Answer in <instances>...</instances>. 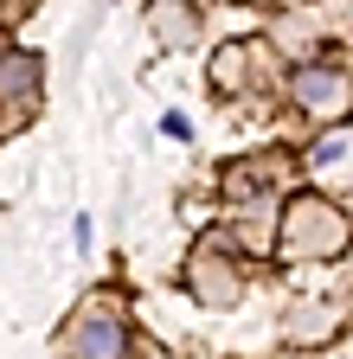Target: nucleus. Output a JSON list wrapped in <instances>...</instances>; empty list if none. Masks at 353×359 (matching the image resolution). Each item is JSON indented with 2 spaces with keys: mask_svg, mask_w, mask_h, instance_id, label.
Masks as SVG:
<instances>
[{
  "mask_svg": "<svg viewBox=\"0 0 353 359\" xmlns=\"http://www.w3.org/2000/svg\"><path fill=\"white\" fill-rule=\"evenodd\" d=\"M347 244V218L328 199H295L283 212V250L289 257H334Z\"/></svg>",
  "mask_w": 353,
  "mask_h": 359,
  "instance_id": "obj_1",
  "label": "nucleus"
},
{
  "mask_svg": "<svg viewBox=\"0 0 353 359\" xmlns=\"http://www.w3.org/2000/svg\"><path fill=\"white\" fill-rule=\"evenodd\" d=\"M289 97H295L302 109H315V116L347 109V77H340L328 58H308V65H295V71H289Z\"/></svg>",
  "mask_w": 353,
  "mask_h": 359,
  "instance_id": "obj_2",
  "label": "nucleus"
},
{
  "mask_svg": "<svg viewBox=\"0 0 353 359\" xmlns=\"http://www.w3.org/2000/svg\"><path fill=\"white\" fill-rule=\"evenodd\" d=\"M65 353L71 359H128V327L97 308V314H84V321L65 334Z\"/></svg>",
  "mask_w": 353,
  "mask_h": 359,
  "instance_id": "obj_3",
  "label": "nucleus"
},
{
  "mask_svg": "<svg viewBox=\"0 0 353 359\" xmlns=\"http://www.w3.org/2000/svg\"><path fill=\"white\" fill-rule=\"evenodd\" d=\"M32 103H39V65H32V52H7V109L32 116Z\"/></svg>",
  "mask_w": 353,
  "mask_h": 359,
  "instance_id": "obj_4",
  "label": "nucleus"
},
{
  "mask_svg": "<svg viewBox=\"0 0 353 359\" xmlns=\"http://www.w3.org/2000/svg\"><path fill=\"white\" fill-rule=\"evenodd\" d=\"M154 32L161 39H193V13L180 7V13H173V7H154Z\"/></svg>",
  "mask_w": 353,
  "mask_h": 359,
  "instance_id": "obj_5",
  "label": "nucleus"
}]
</instances>
